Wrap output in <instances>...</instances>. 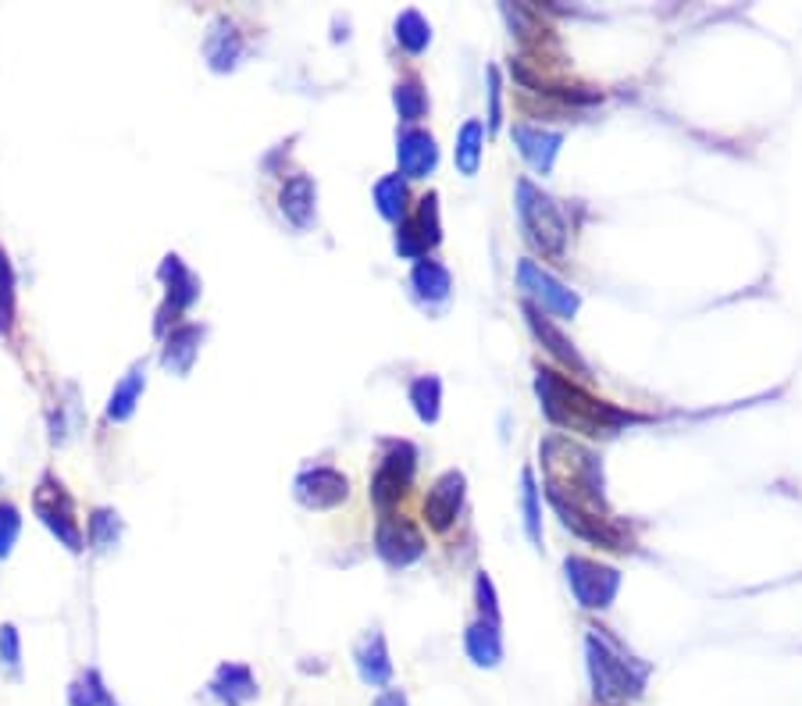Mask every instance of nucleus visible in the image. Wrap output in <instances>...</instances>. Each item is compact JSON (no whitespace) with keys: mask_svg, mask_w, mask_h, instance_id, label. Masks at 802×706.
I'll list each match as a JSON object with an SVG mask.
<instances>
[{"mask_svg":"<svg viewBox=\"0 0 802 706\" xmlns=\"http://www.w3.org/2000/svg\"><path fill=\"white\" fill-rule=\"evenodd\" d=\"M144 389H147V364L136 361L122 375V382L114 385V393H111V400H108V421H128V418H133Z\"/></svg>","mask_w":802,"mask_h":706,"instance_id":"412c9836","label":"nucleus"},{"mask_svg":"<svg viewBox=\"0 0 802 706\" xmlns=\"http://www.w3.org/2000/svg\"><path fill=\"white\" fill-rule=\"evenodd\" d=\"M108 699H111V692L103 689V678H100L97 667L83 671L69 689V706H103Z\"/></svg>","mask_w":802,"mask_h":706,"instance_id":"cd10ccee","label":"nucleus"},{"mask_svg":"<svg viewBox=\"0 0 802 706\" xmlns=\"http://www.w3.org/2000/svg\"><path fill=\"white\" fill-rule=\"evenodd\" d=\"M514 144L535 172L546 175L553 169V158H556V150H560L564 136L550 133V128H542V125H514Z\"/></svg>","mask_w":802,"mask_h":706,"instance_id":"4468645a","label":"nucleus"},{"mask_svg":"<svg viewBox=\"0 0 802 706\" xmlns=\"http://www.w3.org/2000/svg\"><path fill=\"white\" fill-rule=\"evenodd\" d=\"M211 696H218L225 706H247L257 696V682H254L250 667L222 664L211 678Z\"/></svg>","mask_w":802,"mask_h":706,"instance_id":"a211bd4d","label":"nucleus"},{"mask_svg":"<svg viewBox=\"0 0 802 706\" xmlns=\"http://www.w3.org/2000/svg\"><path fill=\"white\" fill-rule=\"evenodd\" d=\"M374 549L390 568H407L424 554V535L404 513H382L379 532H374Z\"/></svg>","mask_w":802,"mask_h":706,"instance_id":"6e6552de","label":"nucleus"},{"mask_svg":"<svg viewBox=\"0 0 802 706\" xmlns=\"http://www.w3.org/2000/svg\"><path fill=\"white\" fill-rule=\"evenodd\" d=\"M414 471H418V449L410 443H393L371 479V499L382 510H390L393 504H399V496L410 490Z\"/></svg>","mask_w":802,"mask_h":706,"instance_id":"0eeeda50","label":"nucleus"},{"mask_svg":"<svg viewBox=\"0 0 802 706\" xmlns=\"http://www.w3.org/2000/svg\"><path fill=\"white\" fill-rule=\"evenodd\" d=\"M33 507H36V518L47 524L50 535H54L58 543L69 549V554H83L86 538H83V529H79V518H75V499L69 496V490H64V485L50 471L40 479V485H36Z\"/></svg>","mask_w":802,"mask_h":706,"instance_id":"39448f33","label":"nucleus"},{"mask_svg":"<svg viewBox=\"0 0 802 706\" xmlns=\"http://www.w3.org/2000/svg\"><path fill=\"white\" fill-rule=\"evenodd\" d=\"M346 496H350V482H346V474L335 468H310L296 479V499L310 510L340 507Z\"/></svg>","mask_w":802,"mask_h":706,"instance_id":"9b49d317","label":"nucleus"},{"mask_svg":"<svg viewBox=\"0 0 802 706\" xmlns=\"http://www.w3.org/2000/svg\"><path fill=\"white\" fill-rule=\"evenodd\" d=\"M517 278H521V289L528 297H535L542 304V311H550L556 318H575L578 311V293H571L564 282H556L550 272H542L535 261H521L517 268Z\"/></svg>","mask_w":802,"mask_h":706,"instance_id":"9d476101","label":"nucleus"},{"mask_svg":"<svg viewBox=\"0 0 802 706\" xmlns=\"http://www.w3.org/2000/svg\"><path fill=\"white\" fill-rule=\"evenodd\" d=\"M11 329H15V268L0 250V336H11Z\"/></svg>","mask_w":802,"mask_h":706,"instance_id":"c85d7f7f","label":"nucleus"},{"mask_svg":"<svg viewBox=\"0 0 802 706\" xmlns=\"http://www.w3.org/2000/svg\"><path fill=\"white\" fill-rule=\"evenodd\" d=\"M396 158H399V172H404V178H424L429 172H435L439 147H435L432 133H424V128H407L396 144Z\"/></svg>","mask_w":802,"mask_h":706,"instance_id":"ddd939ff","label":"nucleus"},{"mask_svg":"<svg viewBox=\"0 0 802 706\" xmlns=\"http://www.w3.org/2000/svg\"><path fill=\"white\" fill-rule=\"evenodd\" d=\"M439 396H443V385H439L435 375H424L410 385V404H414V410H418V418L429 421V425L439 421Z\"/></svg>","mask_w":802,"mask_h":706,"instance_id":"7c9ffc66","label":"nucleus"},{"mask_svg":"<svg viewBox=\"0 0 802 706\" xmlns=\"http://www.w3.org/2000/svg\"><path fill=\"white\" fill-rule=\"evenodd\" d=\"M525 318H528V325H532V332H535V336H539L542 343H546V350H550V354L556 357V361H564L567 368H575L578 375H589V364L581 361V354L575 350V343L567 339L564 332L556 329L550 318H542V311H539V307L525 304Z\"/></svg>","mask_w":802,"mask_h":706,"instance_id":"f3484780","label":"nucleus"},{"mask_svg":"<svg viewBox=\"0 0 802 706\" xmlns=\"http://www.w3.org/2000/svg\"><path fill=\"white\" fill-rule=\"evenodd\" d=\"M542 471L553 507L567 529L606 549H631L628 532L603 504V465L592 449L571 443L567 435H550L542 439Z\"/></svg>","mask_w":802,"mask_h":706,"instance_id":"f257e3e1","label":"nucleus"},{"mask_svg":"<svg viewBox=\"0 0 802 706\" xmlns=\"http://www.w3.org/2000/svg\"><path fill=\"white\" fill-rule=\"evenodd\" d=\"M203 58L211 64L214 72H229L236 69L239 58H243V36L236 33V25L229 18H214L211 29H207V40H203Z\"/></svg>","mask_w":802,"mask_h":706,"instance_id":"2eb2a0df","label":"nucleus"},{"mask_svg":"<svg viewBox=\"0 0 802 706\" xmlns=\"http://www.w3.org/2000/svg\"><path fill=\"white\" fill-rule=\"evenodd\" d=\"M357 671L374 689H385V685L393 682V660H390V649H385V639L379 632H371V635L360 639V646H357Z\"/></svg>","mask_w":802,"mask_h":706,"instance_id":"6ab92c4d","label":"nucleus"},{"mask_svg":"<svg viewBox=\"0 0 802 706\" xmlns=\"http://www.w3.org/2000/svg\"><path fill=\"white\" fill-rule=\"evenodd\" d=\"M374 706H407V696H404V692L390 689L385 696H379V703H374Z\"/></svg>","mask_w":802,"mask_h":706,"instance_id":"4c0bfd02","label":"nucleus"},{"mask_svg":"<svg viewBox=\"0 0 802 706\" xmlns=\"http://www.w3.org/2000/svg\"><path fill=\"white\" fill-rule=\"evenodd\" d=\"M585 653H589V674H592V689L603 703H625L642 696L645 689V664L636 657H628L625 649L617 646L614 639H606L600 628L585 639Z\"/></svg>","mask_w":802,"mask_h":706,"instance_id":"7ed1b4c3","label":"nucleus"},{"mask_svg":"<svg viewBox=\"0 0 802 706\" xmlns=\"http://www.w3.org/2000/svg\"><path fill=\"white\" fill-rule=\"evenodd\" d=\"M521 510H525V532L539 546L542 543V513H539V490H535L532 471L521 474Z\"/></svg>","mask_w":802,"mask_h":706,"instance_id":"473e14b6","label":"nucleus"},{"mask_svg":"<svg viewBox=\"0 0 802 706\" xmlns=\"http://www.w3.org/2000/svg\"><path fill=\"white\" fill-rule=\"evenodd\" d=\"M200 343H203V325H175L164 336V350H161L164 368L172 375H189V368L200 354Z\"/></svg>","mask_w":802,"mask_h":706,"instance_id":"dca6fc26","label":"nucleus"},{"mask_svg":"<svg viewBox=\"0 0 802 706\" xmlns=\"http://www.w3.org/2000/svg\"><path fill=\"white\" fill-rule=\"evenodd\" d=\"M396 40L407 54H421V50L429 47L432 29H429V22H424L421 11H404V15L396 18Z\"/></svg>","mask_w":802,"mask_h":706,"instance_id":"bb28decb","label":"nucleus"},{"mask_svg":"<svg viewBox=\"0 0 802 706\" xmlns=\"http://www.w3.org/2000/svg\"><path fill=\"white\" fill-rule=\"evenodd\" d=\"M564 571H567V585H571L575 599L581 603L585 610H603L610 607L617 589H620V574L617 568H606L600 560H589V557H567L564 560Z\"/></svg>","mask_w":802,"mask_h":706,"instance_id":"423d86ee","label":"nucleus"},{"mask_svg":"<svg viewBox=\"0 0 802 706\" xmlns=\"http://www.w3.org/2000/svg\"><path fill=\"white\" fill-rule=\"evenodd\" d=\"M474 593H478V610H482V621H493V624H499V607H496V593H493V582H489L485 574H478V582H474Z\"/></svg>","mask_w":802,"mask_h":706,"instance_id":"c9c22d12","label":"nucleus"},{"mask_svg":"<svg viewBox=\"0 0 802 706\" xmlns=\"http://www.w3.org/2000/svg\"><path fill=\"white\" fill-rule=\"evenodd\" d=\"M374 203H379L382 218H390V222H404V211H407V186H404V175H385L374 183Z\"/></svg>","mask_w":802,"mask_h":706,"instance_id":"393cba45","label":"nucleus"},{"mask_svg":"<svg viewBox=\"0 0 802 706\" xmlns=\"http://www.w3.org/2000/svg\"><path fill=\"white\" fill-rule=\"evenodd\" d=\"M0 660H4L11 671H18V664H22V639H18V628L15 624L0 628Z\"/></svg>","mask_w":802,"mask_h":706,"instance_id":"f704fd0d","label":"nucleus"},{"mask_svg":"<svg viewBox=\"0 0 802 706\" xmlns=\"http://www.w3.org/2000/svg\"><path fill=\"white\" fill-rule=\"evenodd\" d=\"M464 649L478 667H496L503 660V639H499V624L493 621H478L468 628L464 635Z\"/></svg>","mask_w":802,"mask_h":706,"instance_id":"4be33fe9","label":"nucleus"},{"mask_svg":"<svg viewBox=\"0 0 802 706\" xmlns=\"http://www.w3.org/2000/svg\"><path fill=\"white\" fill-rule=\"evenodd\" d=\"M18 532H22V513L15 504H0V560H4L11 549L18 543Z\"/></svg>","mask_w":802,"mask_h":706,"instance_id":"72a5a7b5","label":"nucleus"},{"mask_svg":"<svg viewBox=\"0 0 802 706\" xmlns=\"http://www.w3.org/2000/svg\"><path fill=\"white\" fill-rule=\"evenodd\" d=\"M410 286L418 293L421 300L429 304H439L449 297V272L432 257H421L418 264H414V275H410Z\"/></svg>","mask_w":802,"mask_h":706,"instance_id":"5701e85b","label":"nucleus"},{"mask_svg":"<svg viewBox=\"0 0 802 706\" xmlns=\"http://www.w3.org/2000/svg\"><path fill=\"white\" fill-rule=\"evenodd\" d=\"M282 214L289 218V225L296 228H307L314 222V200H318V189H314V178L310 175H293L286 186H282Z\"/></svg>","mask_w":802,"mask_h":706,"instance_id":"aec40b11","label":"nucleus"},{"mask_svg":"<svg viewBox=\"0 0 802 706\" xmlns=\"http://www.w3.org/2000/svg\"><path fill=\"white\" fill-rule=\"evenodd\" d=\"M414 233H418L421 247L429 250L435 247L439 239H443V225H439V197L429 193V197H421V208H418V222H410Z\"/></svg>","mask_w":802,"mask_h":706,"instance_id":"2f4dec72","label":"nucleus"},{"mask_svg":"<svg viewBox=\"0 0 802 706\" xmlns=\"http://www.w3.org/2000/svg\"><path fill=\"white\" fill-rule=\"evenodd\" d=\"M489 89H493V111H489V125H499V72L489 69Z\"/></svg>","mask_w":802,"mask_h":706,"instance_id":"e433bc0d","label":"nucleus"},{"mask_svg":"<svg viewBox=\"0 0 802 706\" xmlns=\"http://www.w3.org/2000/svg\"><path fill=\"white\" fill-rule=\"evenodd\" d=\"M119 538H122V518H119V510L97 507L94 513H89V546H94L97 557L111 554V549L119 546Z\"/></svg>","mask_w":802,"mask_h":706,"instance_id":"b1692460","label":"nucleus"},{"mask_svg":"<svg viewBox=\"0 0 802 706\" xmlns=\"http://www.w3.org/2000/svg\"><path fill=\"white\" fill-rule=\"evenodd\" d=\"M535 393L542 400V410L553 425H560L567 432H581V435H614L617 429H625L628 421H636V414H625L610 404L589 396L581 385L567 382L560 371L542 368L535 379Z\"/></svg>","mask_w":802,"mask_h":706,"instance_id":"f03ea898","label":"nucleus"},{"mask_svg":"<svg viewBox=\"0 0 802 706\" xmlns=\"http://www.w3.org/2000/svg\"><path fill=\"white\" fill-rule=\"evenodd\" d=\"M393 100H396V111H399V119H404V122H418V119H424V111H429V94H424L418 79L399 83Z\"/></svg>","mask_w":802,"mask_h":706,"instance_id":"c756f323","label":"nucleus"},{"mask_svg":"<svg viewBox=\"0 0 802 706\" xmlns=\"http://www.w3.org/2000/svg\"><path fill=\"white\" fill-rule=\"evenodd\" d=\"M161 282L168 289V300L158 311V336H168V321H175L183 311H189L193 304L200 300V278L189 272L186 261L178 253H168L161 261Z\"/></svg>","mask_w":802,"mask_h":706,"instance_id":"1a4fd4ad","label":"nucleus"},{"mask_svg":"<svg viewBox=\"0 0 802 706\" xmlns=\"http://www.w3.org/2000/svg\"><path fill=\"white\" fill-rule=\"evenodd\" d=\"M460 504H464V474L446 471L429 490V496H424V521H429V529L446 532L457 521Z\"/></svg>","mask_w":802,"mask_h":706,"instance_id":"f8f14e48","label":"nucleus"},{"mask_svg":"<svg viewBox=\"0 0 802 706\" xmlns=\"http://www.w3.org/2000/svg\"><path fill=\"white\" fill-rule=\"evenodd\" d=\"M482 144H485V128L482 122H468L457 136V169L464 175H478V164H482Z\"/></svg>","mask_w":802,"mask_h":706,"instance_id":"a878e982","label":"nucleus"},{"mask_svg":"<svg viewBox=\"0 0 802 706\" xmlns=\"http://www.w3.org/2000/svg\"><path fill=\"white\" fill-rule=\"evenodd\" d=\"M517 214H521L525 236L535 250H542L546 257H560L567 247V222L556 200L546 197L539 186H532L528 178L517 183Z\"/></svg>","mask_w":802,"mask_h":706,"instance_id":"20e7f679","label":"nucleus"}]
</instances>
